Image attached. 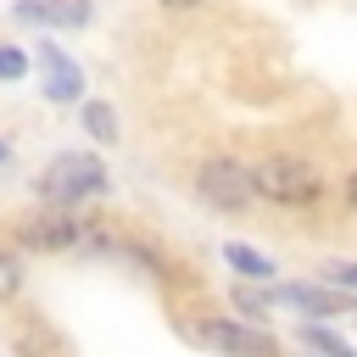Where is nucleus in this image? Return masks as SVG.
<instances>
[{"instance_id":"1","label":"nucleus","mask_w":357,"mask_h":357,"mask_svg":"<svg viewBox=\"0 0 357 357\" xmlns=\"http://www.w3.org/2000/svg\"><path fill=\"white\" fill-rule=\"evenodd\" d=\"M106 190V167H100V156H89V151H61L45 173H39V195L50 201V206H78V201H89V195H100Z\"/></svg>"},{"instance_id":"2","label":"nucleus","mask_w":357,"mask_h":357,"mask_svg":"<svg viewBox=\"0 0 357 357\" xmlns=\"http://www.w3.org/2000/svg\"><path fill=\"white\" fill-rule=\"evenodd\" d=\"M251 178H257V195H268L279 206H307V201L324 195V178L296 156H268V162L251 167Z\"/></svg>"},{"instance_id":"3","label":"nucleus","mask_w":357,"mask_h":357,"mask_svg":"<svg viewBox=\"0 0 357 357\" xmlns=\"http://www.w3.org/2000/svg\"><path fill=\"white\" fill-rule=\"evenodd\" d=\"M195 190H201V201H206V206H218V212H240V206L257 195V178H251V167H240V162L218 156V162H206V167H201Z\"/></svg>"},{"instance_id":"4","label":"nucleus","mask_w":357,"mask_h":357,"mask_svg":"<svg viewBox=\"0 0 357 357\" xmlns=\"http://www.w3.org/2000/svg\"><path fill=\"white\" fill-rule=\"evenodd\" d=\"M190 340H195V346H212V351H223V357H279V346H273L268 329L229 324V318H218V324H190Z\"/></svg>"},{"instance_id":"5","label":"nucleus","mask_w":357,"mask_h":357,"mask_svg":"<svg viewBox=\"0 0 357 357\" xmlns=\"http://www.w3.org/2000/svg\"><path fill=\"white\" fill-rule=\"evenodd\" d=\"M84 234H89V223H78L67 206L33 212L22 223V245H33V251H67V245H84Z\"/></svg>"},{"instance_id":"6","label":"nucleus","mask_w":357,"mask_h":357,"mask_svg":"<svg viewBox=\"0 0 357 357\" xmlns=\"http://www.w3.org/2000/svg\"><path fill=\"white\" fill-rule=\"evenodd\" d=\"M39 78H45V95H50V100H78V95H84L78 61L61 56L56 45H39Z\"/></svg>"},{"instance_id":"7","label":"nucleus","mask_w":357,"mask_h":357,"mask_svg":"<svg viewBox=\"0 0 357 357\" xmlns=\"http://www.w3.org/2000/svg\"><path fill=\"white\" fill-rule=\"evenodd\" d=\"M17 17L33 22V28H84L89 22V0H22Z\"/></svg>"},{"instance_id":"8","label":"nucleus","mask_w":357,"mask_h":357,"mask_svg":"<svg viewBox=\"0 0 357 357\" xmlns=\"http://www.w3.org/2000/svg\"><path fill=\"white\" fill-rule=\"evenodd\" d=\"M273 301H290V307H307V312H340V296L312 290V284H284V290H273Z\"/></svg>"},{"instance_id":"9","label":"nucleus","mask_w":357,"mask_h":357,"mask_svg":"<svg viewBox=\"0 0 357 357\" xmlns=\"http://www.w3.org/2000/svg\"><path fill=\"white\" fill-rule=\"evenodd\" d=\"M223 262L234 273H245V279H273V262L262 251H251V245H223Z\"/></svg>"},{"instance_id":"10","label":"nucleus","mask_w":357,"mask_h":357,"mask_svg":"<svg viewBox=\"0 0 357 357\" xmlns=\"http://www.w3.org/2000/svg\"><path fill=\"white\" fill-rule=\"evenodd\" d=\"M78 117H84V128H89L100 145H112V139H117V112H112L106 100H84V112H78Z\"/></svg>"},{"instance_id":"11","label":"nucleus","mask_w":357,"mask_h":357,"mask_svg":"<svg viewBox=\"0 0 357 357\" xmlns=\"http://www.w3.org/2000/svg\"><path fill=\"white\" fill-rule=\"evenodd\" d=\"M301 340H307L312 351H324V357H351V346H346L335 329H324V324H307V329H301Z\"/></svg>"},{"instance_id":"12","label":"nucleus","mask_w":357,"mask_h":357,"mask_svg":"<svg viewBox=\"0 0 357 357\" xmlns=\"http://www.w3.org/2000/svg\"><path fill=\"white\" fill-rule=\"evenodd\" d=\"M17 284H22V262L17 257H0V301L17 296Z\"/></svg>"},{"instance_id":"13","label":"nucleus","mask_w":357,"mask_h":357,"mask_svg":"<svg viewBox=\"0 0 357 357\" xmlns=\"http://www.w3.org/2000/svg\"><path fill=\"white\" fill-rule=\"evenodd\" d=\"M22 73H28V56L11 50V45H0V78H22Z\"/></svg>"},{"instance_id":"14","label":"nucleus","mask_w":357,"mask_h":357,"mask_svg":"<svg viewBox=\"0 0 357 357\" xmlns=\"http://www.w3.org/2000/svg\"><path fill=\"white\" fill-rule=\"evenodd\" d=\"M324 279H329V284H346V290H357V262H329V268H324Z\"/></svg>"},{"instance_id":"15","label":"nucleus","mask_w":357,"mask_h":357,"mask_svg":"<svg viewBox=\"0 0 357 357\" xmlns=\"http://www.w3.org/2000/svg\"><path fill=\"white\" fill-rule=\"evenodd\" d=\"M162 6H173V11H190V6H201V0H162Z\"/></svg>"},{"instance_id":"16","label":"nucleus","mask_w":357,"mask_h":357,"mask_svg":"<svg viewBox=\"0 0 357 357\" xmlns=\"http://www.w3.org/2000/svg\"><path fill=\"white\" fill-rule=\"evenodd\" d=\"M346 195H351V206H357V173H351V178H346Z\"/></svg>"},{"instance_id":"17","label":"nucleus","mask_w":357,"mask_h":357,"mask_svg":"<svg viewBox=\"0 0 357 357\" xmlns=\"http://www.w3.org/2000/svg\"><path fill=\"white\" fill-rule=\"evenodd\" d=\"M0 162H6V139H0Z\"/></svg>"}]
</instances>
